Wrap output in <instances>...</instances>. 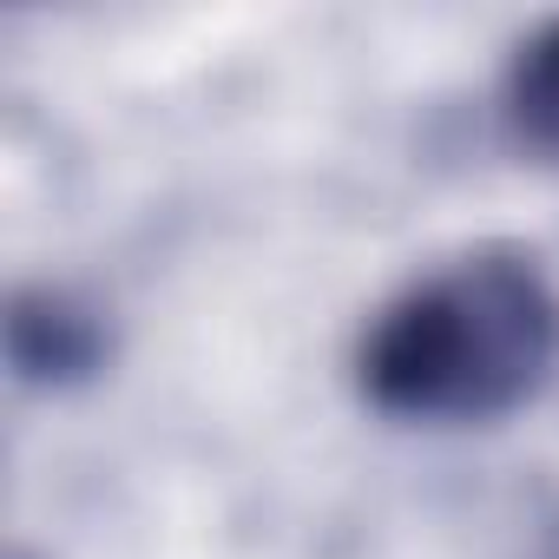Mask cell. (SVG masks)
<instances>
[{
  "instance_id": "obj_2",
  "label": "cell",
  "mask_w": 559,
  "mask_h": 559,
  "mask_svg": "<svg viewBox=\"0 0 559 559\" xmlns=\"http://www.w3.org/2000/svg\"><path fill=\"white\" fill-rule=\"evenodd\" d=\"M8 349L27 382H73L106 362V323L67 290H27L8 317Z\"/></svg>"
},
{
  "instance_id": "obj_3",
  "label": "cell",
  "mask_w": 559,
  "mask_h": 559,
  "mask_svg": "<svg viewBox=\"0 0 559 559\" xmlns=\"http://www.w3.org/2000/svg\"><path fill=\"white\" fill-rule=\"evenodd\" d=\"M507 119L533 152L559 158V21L539 27L513 53V67H507Z\"/></svg>"
},
{
  "instance_id": "obj_1",
  "label": "cell",
  "mask_w": 559,
  "mask_h": 559,
  "mask_svg": "<svg viewBox=\"0 0 559 559\" xmlns=\"http://www.w3.org/2000/svg\"><path fill=\"white\" fill-rule=\"evenodd\" d=\"M559 369V297L520 250L454 257L382 304L362 336V395L395 421H500Z\"/></svg>"
}]
</instances>
